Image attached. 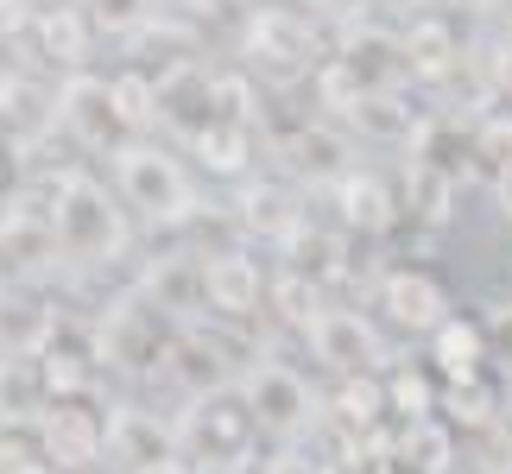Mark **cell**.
<instances>
[{
  "instance_id": "1",
  "label": "cell",
  "mask_w": 512,
  "mask_h": 474,
  "mask_svg": "<svg viewBox=\"0 0 512 474\" xmlns=\"http://www.w3.org/2000/svg\"><path fill=\"white\" fill-rule=\"evenodd\" d=\"M45 215H51V241H57V260H64L70 279H102L133 247V215L108 190V177L89 165H64L51 177Z\"/></svg>"
},
{
  "instance_id": "2",
  "label": "cell",
  "mask_w": 512,
  "mask_h": 474,
  "mask_svg": "<svg viewBox=\"0 0 512 474\" xmlns=\"http://www.w3.org/2000/svg\"><path fill=\"white\" fill-rule=\"evenodd\" d=\"M102 177L108 190L121 196V209L133 215V228L146 234H184L203 222L209 196H203V177L184 158V146L171 140H121L108 158H102Z\"/></svg>"
},
{
  "instance_id": "3",
  "label": "cell",
  "mask_w": 512,
  "mask_h": 474,
  "mask_svg": "<svg viewBox=\"0 0 512 474\" xmlns=\"http://www.w3.org/2000/svg\"><path fill=\"white\" fill-rule=\"evenodd\" d=\"M234 392H241V405L253 418V437L272 443V449H298L304 437L323 430V386L310 380L298 361H285V354H272V348L247 354Z\"/></svg>"
},
{
  "instance_id": "4",
  "label": "cell",
  "mask_w": 512,
  "mask_h": 474,
  "mask_svg": "<svg viewBox=\"0 0 512 474\" xmlns=\"http://www.w3.org/2000/svg\"><path fill=\"white\" fill-rule=\"evenodd\" d=\"M234 57L253 83L291 89V83H317V70L329 64V32L310 19L304 7H253L241 38H234Z\"/></svg>"
},
{
  "instance_id": "5",
  "label": "cell",
  "mask_w": 512,
  "mask_h": 474,
  "mask_svg": "<svg viewBox=\"0 0 512 474\" xmlns=\"http://www.w3.org/2000/svg\"><path fill=\"white\" fill-rule=\"evenodd\" d=\"M260 443L253 437V418L241 405V392L222 386V392H203V399H190L177 411V456H184L190 474H234L247 462V449Z\"/></svg>"
},
{
  "instance_id": "6",
  "label": "cell",
  "mask_w": 512,
  "mask_h": 474,
  "mask_svg": "<svg viewBox=\"0 0 512 474\" xmlns=\"http://www.w3.org/2000/svg\"><path fill=\"white\" fill-rule=\"evenodd\" d=\"M298 342L310 348V361H317L329 380H354V373H386L392 367L380 316L361 310V304H323Z\"/></svg>"
},
{
  "instance_id": "7",
  "label": "cell",
  "mask_w": 512,
  "mask_h": 474,
  "mask_svg": "<svg viewBox=\"0 0 512 474\" xmlns=\"http://www.w3.org/2000/svg\"><path fill=\"white\" fill-rule=\"evenodd\" d=\"M32 468L38 474H89L108 468V405L64 399L45 405L32 424Z\"/></svg>"
},
{
  "instance_id": "8",
  "label": "cell",
  "mask_w": 512,
  "mask_h": 474,
  "mask_svg": "<svg viewBox=\"0 0 512 474\" xmlns=\"http://www.w3.org/2000/svg\"><path fill=\"white\" fill-rule=\"evenodd\" d=\"M373 316H380L386 335H405V342H430L449 316L456 298L430 266H386L380 285H373Z\"/></svg>"
},
{
  "instance_id": "9",
  "label": "cell",
  "mask_w": 512,
  "mask_h": 474,
  "mask_svg": "<svg viewBox=\"0 0 512 474\" xmlns=\"http://www.w3.org/2000/svg\"><path fill=\"white\" fill-rule=\"evenodd\" d=\"M51 272H64V260H57V241H51L45 196H7L0 203V279L38 291Z\"/></svg>"
},
{
  "instance_id": "10",
  "label": "cell",
  "mask_w": 512,
  "mask_h": 474,
  "mask_svg": "<svg viewBox=\"0 0 512 474\" xmlns=\"http://www.w3.org/2000/svg\"><path fill=\"white\" fill-rule=\"evenodd\" d=\"M51 133H64L76 152L89 158H108L114 146L127 140L121 121H114V95H108V76L102 70H76V76H57V114H51Z\"/></svg>"
},
{
  "instance_id": "11",
  "label": "cell",
  "mask_w": 512,
  "mask_h": 474,
  "mask_svg": "<svg viewBox=\"0 0 512 474\" xmlns=\"http://www.w3.org/2000/svg\"><path fill=\"white\" fill-rule=\"evenodd\" d=\"M266 291H272L266 260H253L247 247H203V316L241 329L253 316H266Z\"/></svg>"
},
{
  "instance_id": "12",
  "label": "cell",
  "mask_w": 512,
  "mask_h": 474,
  "mask_svg": "<svg viewBox=\"0 0 512 474\" xmlns=\"http://www.w3.org/2000/svg\"><path fill=\"white\" fill-rule=\"evenodd\" d=\"M329 64H336L361 95H392V89L411 83L405 38H399V26H386V19H367V26L336 32L329 38Z\"/></svg>"
},
{
  "instance_id": "13",
  "label": "cell",
  "mask_w": 512,
  "mask_h": 474,
  "mask_svg": "<svg viewBox=\"0 0 512 474\" xmlns=\"http://www.w3.org/2000/svg\"><path fill=\"white\" fill-rule=\"evenodd\" d=\"M108 462L114 474H171L177 462V418H159L152 405H108Z\"/></svg>"
},
{
  "instance_id": "14",
  "label": "cell",
  "mask_w": 512,
  "mask_h": 474,
  "mask_svg": "<svg viewBox=\"0 0 512 474\" xmlns=\"http://www.w3.org/2000/svg\"><path fill=\"white\" fill-rule=\"evenodd\" d=\"M279 158H285V177L291 184H310V190H336L342 177L361 165V146H354V133L342 121H329V114H310V121L279 140Z\"/></svg>"
},
{
  "instance_id": "15",
  "label": "cell",
  "mask_w": 512,
  "mask_h": 474,
  "mask_svg": "<svg viewBox=\"0 0 512 474\" xmlns=\"http://www.w3.org/2000/svg\"><path fill=\"white\" fill-rule=\"evenodd\" d=\"M399 38H405V70H411V83H424V89L449 83V76L468 64V32H462L449 13H437V7L405 13Z\"/></svg>"
},
{
  "instance_id": "16",
  "label": "cell",
  "mask_w": 512,
  "mask_h": 474,
  "mask_svg": "<svg viewBox=\"0 0 512 474\" xmlns=\"http://www.w3.org/2000/svg\"><path fill=\"white\" fill-rule=\"evenodd\" d=\"M329 203H336V222L348 234H367V241H380V234H392L405 222V203L392 196V184L373 165H354L336 190H329Z\"/></svg>"
},
{
  "instance_id": "17",
  "label": "cell",
  "mask_w": 512,
  "mask_h": 474,
  "mask_svg": "<svg viewBox=\"0 0 512 474\" xmlns=\"http://www.w3.org/2000/svg\"><path fill=\"white\" fill-rule=\"evenodd\" d=\"M26 38H32V51L26 57H38L45 70H57V76H76V70H89V51H95V32H89V19L70 7H32L26 13Z\"/></svg>"
},
{
  "instance_id": "18",
  "label": "cell",
  "mask_w": 512,
  "mask_h": 474,
  "mask_svg": "<svg viewBox=\"0 0 512 474\" xmlns=\"http://www.w3.org/2000/svg\"><path fill=\"white\" fill-rule=\"evenodd\" d=\"M304 222H310V203H304V190L291 184V177H260V184L247 177V190H241V234H253V241H266V247H285Z\"/></svg>"
},
{
  "instance_id": "19",
  "label": "cell",
  "mask_w": 512,
  "mask_h": 474,
  "mask_svg": "<svg viewBox=\"0 0 512 474\" xmlns=\"http://www.w3.org/2000/svg\"><path fill=\"white\" fill-rule=\"evenodd\" d=\"M57 304H45L32 285L0 291V361H38L57 342Z\"/></svg>"
},
{
  "instance_id": "20",
  "label": "cell",
  "mask_w": 512,
  "mask_h": 474,
  "mask_svg": "<svg viewBox=\"0 0 512 474\" xmlns=\"http://www.w3.org/2000/svg\"><path fill=\"white\" fill-rule=\"evenodd\" d=\"M184 158L196 165V177H215V184H241V177L253 171V158H260V140H253L247 121H215L196 133V140H184Z\"/></svg>"
},
{
  "instance_id": "21",
  "label": "cell",
  "mask_w": 512,
  "mask_h": 474,
  "mask_svg": "<svg viewBox=\"0 0 512 474\" xmlns=\"http://www.w3.org/2000/svg\"><path fill=\"white\" fill-rule=\"evenodd\" d=\"M424 367L437 373L443 386H462V380L494 373V367H487V329H481V316H468V310L449 316V323L424 342Z\"/></svg>"
},
{
  "instance_id": "22",
  "label": "cell",
  "mask_w": 512,
  "mask_h": 474,
  "mask_svg": "<svg viewBox=\"0 0 512 474\" xmlns=\"http://www.w3.org/2000/svg\"><path fill=\"white\" fill-rule=\"evenodd\" d=\"M342 127L361 146H418V133H424L418 108H411L399 89H392V95H361V102L342 114Z\"/></svg>"
},
{
  "instance_id": "23",
  "label": "cell",
  "mask_w": 512,
  "mask_h": 474,
  "mask_svg": "<svg viewBox=\"0 0 512 474\" xmlns=\"http://www.w3.org/2000/svg\"><path fill=\"white\" fill-rule=\"evenodd\" d=\"M38 386H45V405L95 399V386H102V361H95L89 342H70V335H57V342L38 354Z\"/></svg>"
},
{
  "instance_id": "24",
  "label": "cell",
  "mask_w": 512,
  "mask_h": 474,
  "mask_svg": "<svg viewBox=\"0 0 512 474\" xmlns=\"http://www.w3.org/2000/svg\"><path fill=\"white\" fill-rule=\"evenodd\" d=\"M392 462L405 474H462V437L449 430L443 418H424V424H405L392 430Z\"/></svg>"
},
{
  "instance_id": "25",
  "label": "cell",
  "mask_w": 512,
  "mask_h": 474,
  "mask_svg": "<svg viewBox=\"0 0 512 474\" xmlns=\"http://www.w3.org/2000/svg\"><path fill=\"white\" fill-rule=\"evenodd\" d=\"M108 95H114V121H121L127 140H165V127H159V76L146 64L108 70Z\"/></svg>"
},
{
  "instance_id": "26",
  "label": "cell",
  "mask_w": 512,
  "mask_h": 474,
  "mask_svg": "<svg viewBox=\"0 0 512 474\" xmlns=\"http://www.w3.org/2000/svg\"><path fill=\"white\" fill-rule=\"evenodd\" d=\"M437 411H443V380L424 361H392L386 367V418H392V430L424 424V418H437Z\"/></svg>"
},
{
  "instance_id": "27",
  "label": "cell",
  "mask_w": 512,
  "mask_h": 474,
  "mask_svg": "<svg viewBox=\"0 0 512 474\" xmlns=\"http://www.w3.org/2000/svg\"><path fill=\"white\" fill-rule=\"evenodd\" d=\"M437 418L456 430V437H475V430L500 424L506 418V386L494 373H481V380H462V386H443V411Z\"/></svg>"
},
{
  "instance_id": "28",
  "label": "cell",
  "mask_w": 512,
  "mask_h": 474,
  "mask_svg": "<svg viewBox=\"0 0 512 474\" xmlns=\"http://www.w3.org/2000/svg\"><path fill=\"white\" fill-rule=\"evenodd\" d=\"M76 13L89 19V32H95V45H133V38H146L152 26H159V0H70Z\"/></svg>"
},
{
  "instance_id": "29",
  "label": "cell",
  "mask_w": 512,
  "mask_h": 474,
  "mask_svg": "<svg viewBox=\"0 0 512 474\" xmlns=\"http://www.w3.org/2000/svg\"><path fill=\"white\" fill-rule=\"evenodd\" d=\"M329 298H323V285L317 279H304V272H291V266H279V272H272V291H266V310L272 316H279V323L285 329H310V316H317Z\"/></svg>"
},
{
  "instance_id": "30",
  "label": "cell",
  "mask_w": 512,
  "mask_h": 474,
  "mask_svg": "<svg viewBox=\"0 0 512 474\" xmlns=\"http://www.w3.org/2000/svg\"><path fill=\"white\" fill-rule=\"evenodd\" d=\"M468 152H475V165L487 177H500V184H512V108H487L475 114V140H468Z\"/></svg>"
},
{
  "instance_id": "31",
  "label": "cell",
  "mask_w": 512,
  "mask_h": 474,
  "mask_svg": "<svg viewBox=\"0 0 512 474\" xmlns=\"http://www.w3.org/2000/svg\"><path fill=\"white\" fill-rule=\"evenodd\" d=\"M462 474H512V418L462 437Z\"/></svg>"
},
{
  "instance_id": "32",
  "label": "cell",
  "mask_w": 512,
  "mask_h": 474,
  "mask_svg": "<svg viewBox=\"0 0 512 474\" xmlns=\"http://www.w3.org/2000/svg\"><path fill=\"white\" fill-rule=\"evenodd\" d=\"M481 329H487V367H494V380L512 386V291L481 304Z\"/></svg>"
},
{
  "instance_id": "33",
  "label": "cell",
  "mask_w": 512,
  "mask_h": 474,
  "mask_svg": "<svg viewBox=\"0 0 512 474\" xmlns=\"http://www.w3.org/2000/svg\"><path fill=\"white\" fill-rule=\"evenodd\" d=\"M481 95L500 102V108H512V32H500L494 45L481 51Z\"/></svg>"
},
{
  "instance_id": "34",
  "label": "cell",
  "mask_w": 512,
  "mask_h": 474,
  "mask_svg": "<svg viewBox=\"0 0 512 474\" xmlns=\"http://www.w3.org/2000/svg\"><path fill=\"white\" fill-rule=\"evenodd\" d=\"M298 7L317 19V26L336 38V32H348V26H367L373 19V7H380V0H298Z\"/></svg>"
},
{
  "instance_id": "35",
  "label": "cell",
  "mask_w": 512,
  "mask_h": 474,
  "mask_svg": "<svg viewBox=\"0 0 512 474\" xmlns=\"http://www.w3.org/2000/svg\"><path fill=\"white\" fill-rule=\"evenodd\" d=\"M26 57H13V45H0V114H7V102H13V89L26 83Z\"/></svg>"
},
{
  "instance_id": "36",
  "label": "cell",
  "mask_w": 512,
  "mask_h": 474,
  "mask_svg": "<svg viewBox=\"0 0 512 474\" xmlns=\"http://www.w3.org/2000/svg\"><path fill=\"white\" fill-rule=\"evenodd\" d=\"M430 7L449 19H487V13H500V0H430Z\"/></svg>"
},
{
  "instance_id": "37",
  "label": "cell",
  "mask_w": 512,
  "mask_h": 474,
  "mask_svg": "<svg viewBox=\"0 0 512 474\" xmlns=\"http://www.w3.org/2000/svg\"><path fill=\"white\" fill-rule=\"evenodd\" d=\"M361 474H405V468H399V462H392V456H373V462H367Z\"/></svg>"
},
{
  "instance_id": "38",
  "label": "cell",
  "mask_w": 512,
  "mask_h": 474,
  "mask_svg": "<svg viewBox=\"0 0 512 474\" xmlns=\"http://www.w3.org/2000/svg\"><path fill=\"white\" fill-rule=\"evenodd\" d=\"M190 7H209V0H190Z\"/></svg>"
},
{
  "instance_id": "39",
  "label": "cell",
  "mask_w": 512,
  "mask_h": 474,
  "mask_svg": "<svg viewBox=\"0 0 512 474\" xmlns=\"http://www.w3.org/2000/svg\"><path fill=\"white\" fill-rule=\"evenodd\" d=\"M506 234H512V215H506Z\"/></svg>"
},
{
  "instance_id": "40",
  "label": "cell",
  "mask_w": 512,
  "mask_h": 474,
  "mask_svg": "<svg viewBox=\"0 0 512 474\" xmlns=\"http://www.w3.org/2000/svg\"><path fill=\"white\" fill-rule=\"evenodd\" d=\"M89 474H108V468H89Z\"/></svg>"
},
{
  "instance_id": "41",
  "label": "cell",
  "mask_w": 512,
  "mask_h": 474,
  "mask_svg": "<svg viewBox=\"0 0 512 474\" xmlns=\"http://www.w3.org/2000/svg\"><path fill=\"white\" fill-rule=\"evenodd\" d=\"M0 291H7V279H0Z\"/></svg>"
}]
</instances>
